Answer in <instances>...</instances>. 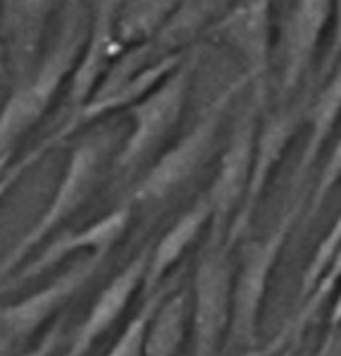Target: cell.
Returning <instances> with one entry per match:
<instances>
[{
    "mask_svg": "<svg viewBox=\"0 0 341 356\" xmlns=\"http://www.w3.org/2000/svg\"><path fill=\"white\" fill-rule=\"evenodd\" d=\"M177 287H179V273L174 275V280H165L156 292L144 297V304H141L139 311L129 318V323L124 325V330L119 332L117 342L108 349L106 356H144L148 325H151L160 301L167 297L169 292H174Z\"/></svg>",
    "mask_w": 341,
    "mask_h": 356,
    "instance_id": "20",
    "label": "cell"
},
{
    "mask_svg": "<svg viewBox=\"0 0 341 356\" xmlns=\"http://www.w3.org/2000/svg\"><path fill=\"white\" fill-rule=\"evenodd\" d=\"M341 60V0H334V15H332V38H329L327 56L322 63V74L332 72Z\"/></svg>",
    "mask_w": 341,
    "mask_h": 356,
    "instance_id": "23",
    "label": "cell"
},
{
    "mask_svg": "<svg viewBox=\"0 0 341 356\" xmlns=\"http://www.w3.org/2000/svg\"><path fill=\"white\" fill-rule=\"evenodd\" d=\"M0 74H5V56H3V43H0Z\"/></svg>",
    "mask_w": 341,
    "mask_h": 356,
    "instance_id": "28",
    "label": "cell"
},
{
    "mask_svg": "<svg viewBox=\"0 0 341 356\" xmlns=\"http://www.w3.org/2000/svg\"><path fill=\"white\" fill-rule=\"evenodd\" d=\"M339 120H341V60L337 63V67L332 70L329 81L320 89V94L315 96V101L308 106V115H306L308 139L303 153H301L299 163H296L294 177H291L294 189H299L303 184L308 172L317 163V158L322 156L324 146H327L332 131L337 129Z\"/></svg>",
    "mask_w": 341,
    "mask_h": 356,
    "instance_id": "17",
    "label": "cell"
},
{
    "mask_svg": "<svg viewBox=\"0 0 341 356\" xmlns=\"http://www.w3.org/2000/svg\"><path fill=\"white\" fill-rule=\"evenodd\" d=\"M339 246H341V213L337 216V220L332 222V227H329V232L322 237V242L317 244L315 254H313L310 263H308L306 270H303V275H301L299 301L303 299L313 287H315V282L320 280L322 273L327 270L329 261L334 259V254H337V251H339Z\"/></svg>",
    "mask_w": 341,
    "mask_h": 356,
    "instance_id": "21",
    "label": "cell"
},
{
    "mask_svg": "<svg viewBox=\"0 0 341 356\" xmlns=\"http://www.w3.org/2000/svg\"><path fill=\"white\" fill-rule=\"evenodd\" d=\"M198 67V53H189L179 67L158 81L146 96H141L134 106L126 108L131 120V129L122 141V146L113 156L115 175L129 177L139 170L153 153L165 146V141L177 131L189 101L191 81Z\"/></svg>",
    "mask_w": 341,
    "mask_h": 356,
    "instance_id": "4",
    "label": "cell"
},
{
    "mask_svg": "<svg viewBox=\"0 0 341 356\" xmlns=\"http://www.w3.org/2000/svg\"><path fill=\"white\" fill-rule=\"evenodd\" d=\"M108 256L110 254L106 251H93L84 261L67 268L63 275H58L43 289L0 309V332L17 344L31 339L48 321L55 318V314L65 304L72 301L74 294H79L101 273Z\"/></svg>",
    "mask_w": 341,
    "mask_h": 356,
    "instance_id": "9",
    "label": "cell"
},
{
    "mask_svg": "<svg viewBox=\"0 0 341 356\" xmlns=\"http://www.w3.org/2000/svg\"><path fill=\"white\" fill-rule=\"evenodd\" d=\"M65 356H69V354H65Z\"/></svg>",
    "mask_w": 341,
    "mask_h": 356,
    "instance_id": "29",
    "label": "cell"
},
{
    "mask_svg": "<svg viewBox=\"0 0 341 356\" xmlns=\"http://www.w3.org/2000/svg\"><path fill=\"white\" fill-rule=\"evenodd\" d=\"M89 19L81 0H72L51 48L26 79L15 84L13 94L0 106V175L15 163L17 146L51 111L60 91H65L74 63L89 34Z\"/></svg>",
    "mask_w": 341,
    "mask_h": 356,
    "instance_id": "1",
    "label": "cell"
},
{
    "mask_svg": "<svg viewBox=\"0 0 341 356\" xmlns=\"http://www.w3.org/2000/svg\"><path fill=\"white\" fill-rule=\"evenodd\" d=\"M189 323V294L177 287L160 301L148 325L144 356H177L186 337Z\"/></svg>",
    "mask_w": 341,
    "mask_h": 356,
    "instance_id": "19",
    "label": "cell"
},
{
    "mask_svg": "<svg viewBox=\"0 0 341 356\" xmlns=\"http://www.w3.org/2000/svg\"><path fill=\"white\" fill-rule=\"evenodd\" d=\"M181 0H119L115 13V38L119 48L139 46L163 31Z\"/></svg>",
    "mask_w": 341,
    "mask_h": 356,
    "instance_id": "18",
    "label": "cell"
},
{
    "mask_svg": "<svg viewBox=\"0 0 341 356\" xmlns=\"http://www.w3.org/2000/svg\"><path fill=\"white\" fill-rule=\"evenodd\" d=\"M131 218H134V206L124 201L122 206L113 208L110 213L89 222L86 227L63 232L60 237L43 244L34 259L26 261L24 266H19V270L8 277L10 284L34 280V277L48 273L51 268L60 266L63 261H67L69 256L79 254V251H89V254H93V251H106V254H110L113 246L126 234V229L131 225Z\"/></svg>",
    "mask_w": 341,
    "mask_h": 356,
    "instance_id": "13",
    "label": "cell"
},
{
    "mask_svg": "<svg viewBox=\"0 0 341 356\" xmlns=\"http://www.w3.org/2000/svg\"><path fill=\"white\" fill-rule=\"evenodd\" d=\"M310 103L306 98H296V101L287 103V106L274 108L272 113L263 111L260 124H258L256 136V151H253V165L249 187H246L244 201H241L239 211L234 213L232 222H229L227 232H224V244L232 249L246 237V232L253 225L260 201L267 191V184L272 179L274 170L284 161V153L296 139V134L306 124V115Z\"/></svg>",
    "mask_w": 341,
    "mask_h": 356,
    "instance_id": "8",
    "label": "cell"
},
{
    "mask_svg": "<svg viewBox=\"0 0 341 356\" xmlns=\"http://www.w3.org/2000/svg\"><path fill=\"white\" fill-rule=\"evenodd\" d=\"M15 347H17V342H13V339L5 337L3 332H0V356H13Z\"/></svg>",
    "mask_w": 341,
    "mask_h": 356,
    "instance_id": "27",
    "label": "cell"
},
{
    "mask_svg": "<svg viewBox=\"0 0 341 356\" xmlns=\"http://www.w3.org/2000/svg\"><path fill=\"white\" fill-rule=\"evenodd\" d=\"M251 86V79L246 74L236 76L229 81L219 94L208 103V108L201 113L196 124L179 136L167 151L160 153L156 163L146 170L144 177L136 182L131 194L126 196V204L131 206H146V204H160L169 199L174 191H179L191 177L208 163L213 156L222 131L224 118H227L232 103L241 94H246Z\"/></svg>",
    "mask_w": 341,
    "mask_h": 356,
    "instance_id": "3",
    "label": "cell"
},
{
    "mask_svg": "<svg viewBox=\"0 0 341 356\" xmlns=\"http://www.w3.org/2000/svg\"><path fill=\"white\" fill-rule=\"evenodd\" d=\"M119 0H96L89 19V34L65 84V113L84 106L106 76L115 58L122 53L115 38V13Z\"/></svg>",
    "mask_w": 341,
    "mask_h": 356,
    "instance_id": "14",
    "label": "cell"
},
{
    "mask_svg": "<svg viewBox=\"0 0 341 356\" xmlns=\"http://www.w3.org/2000/svg\"><path fill=\"white\" fill-rule=\"evenodd\" d=\"M58 0H0V43L5 74L26 79L43 58L46 34Z\"/></svg>",
    "mask_w": 341,
    "mask_h": 356,
    "instance_id": "12",
    "label": "cell"
},
{
    "mask_svg": "<svg viewBox=\"0 0 341 356\" xmlns=\"http://www.w3.org/2000/svg\"><path fill=\"white\" fill-rule=\"evenodd\" d=\"M339 182H341V136L337 144L332 146V153H329L327 163H324L320 177H317V182H315V189H313L310 199H308V220H313V218L320 213L327 196L332 194V189L337 187Z\"/></svg>",
    "mask_w": 341,
    "mask_h": 356,
    "instance_id": "22",
    "label": "cell"
},
{
    "mask_svg": "<svg viewBox=\"0 0 341 356\" xmlns=\"http://www.w3.org/2000/svg\"><path fill=\"white\" fill-rule=\"evenodd\" d=\"M322 356H341V325L337 330H327L322 344H320Z\"/></svg>",
    "mask_w": 341,
    "mask_h": 356,
    "instance_id": "25",
    "label": "cell"
},
{
    "mask_svg": "<svg viewBox=\"0 0 341 356\" xmlns=\"http://www.w3.org/2000/svg\"><path fill=\"white\" fill-rule=\"evenodd\" d=\"M210 204H208L206 196H201L189 211L181 213L177 222L158 239V244L151 246V256H148V268L144 277V297L153 294L167 280V273L181 261V256L189 251V246L201 237L203 229L210 225Z\"/></svg>",
    "mask_w": 341,
    "mask_h": 356,
    "instance_id": "16",
    "label": "cell"
},
{
    "mask_svg": "<svg viewBox=\"0 0 341 356\" xmlns=\"http://www.w3.org/2000/svg\"><path fill=\"white\" fill-rule=\"evenodd\" d=\"M232 249L224 244V234L208 232L194 270V306H191V337L194 356H219L232 318L234 270Z\"/></svg>",
    "mask_w": 341,
    "mask_h": 356,
    "instance_id": "6",
    "label": "cell"
},
{
    "mask_svg": "<svg viewBox=\"0 0 341 356\" xmlns=\"http://www.w3.org/2000/svg\"><path fill=\"white\" fill-rule=\"evenodd\" d=\"M63 339H65V318L60 323H55L51 330L41 337V342H38L34 349H29L26 354H22V356H53L55 352H58V347H60V342H63Z\"/></svg>",
    "mask_w": 341,
    "mask_h": 356,
    "instance_id": "24",
    "label": "cell"
},
{
    "mask_svg": "<svg viewBox=\"0 0 341 356\" xmlns=\"http://www.w3.org/2000/svg\"><path fill=\"white\" fill-rule=\"evenodd\" d=\"M265 101L267 84L249 86V101H246L244 111L236 118L232 136H229L227 146H224L222 156H219L215 177H213L210 187L203 194L213 211L210 225H208L213 232H227L234 213L239 211L241 201H244L251 177L253 151H256L258 124H260L263 111H265Z\"/></svg>",
    "mask_w": 341,
    "mask_h": 356,
    "instance_id": "7",
    "label": "cell"
},
{
    "mask_svg": "<svg viewBox=\"0 0 341 356\" xmlns=\"http://www.w3.org/2000/svg\"><path fill=\"white\" fill-rule=\"evenodd\" d=\"M115 156V134L113 131H96L86 136L81 144H76L69 153L67 168L63 179L58 182L53 199L48 201L46 211L36 218V222L15 242L13 249L0 259V280L13 275L15 268L22 266V261L46 242L48 237L65 225L79 208L86 206V201L96 194L106 177L110 163Z\"/></svg>",
    "mask_w": 341,
    "mask_h": 356,
    "instance_id": "2",
    "label": "cell"
},
{
    "mask_svg": "<svg viewBox=\"0 0 341 356\" xmlns=\"http://www.w3.org/2000/svg\"><path fill=\"white\" fill-rule=\"evenodd\" d=\"M308 196H299L291 201L282 218L277 220L263 239L249 242L241 251L239 273L234 277L232 287V318H229V335L236 344L253 352L260 347V316L263 304L267 297L269 277H272L277 261L287 246L296 222L301 220L306 211ZM244 352V354H246Z\"/></svg>",
    "mask_w": 341,
    "mask_h": 356,
    "instance_id": "5",
    "label": "cell"
},
{
    "mask_svg": "<svg viewBox=\"0 0 341 356\" xmlns=\"http://www.w3.org/2000/svg\"><path fill=\"white\" fill-rule=\"evenodd\" d=\"M206 34L241 60L251 86L267 84L272 60V0H239L217 22L206 26Z\"/></svg>",
    "mask_w": 341,
    "mask_h": 356,
    "instance_id": "11",
    "label": "cell"
},
{
    "mask_svg": "<svg viewBox=\"0 0 341 356\" xmlns=\"http://www.w3.org/2000/svg\"><path fill=\"white\" fill-rule=\"evenodd\" d=\"M148 256H151V246H144V249L103 287V292L96 297L89 314H86V318L81 321L76 335L72 337V342H69V349H67L69 356H89L93 344L119 321V316L126 311L129 301L134 299V294L139 292V289H144Z\"/></svg>",
    "mask_w": 341,
    "mask_h": 356,
    "instance_id": "15",
    "label": "cell"
},
{
    "mask_svg": "<svg viewBox=\"0 0 341 356\" xmlns=\"http://www.w3.org/2000/svg\"><path fill=\"white\" fill-rule=\"evenodd\" d=\"M327 330H337V327L341 325V289L337 294V301L332 304V311H329V318H327Z\"/></svg>",
    "mask_w": 341,
    "mask_h": 356,
    "instance_id": "26",
    "label": "cell"
},
{
    "mask_svg": "<svg viewBox=\"0 0 341 356\" xmlns=\"http://www.w3.org/2000/svg\"><path fill=\"white\" fill-rule=\"evenodd\" d=\"M334 0H296L279 29V96L294 94L313 72L324 34L332 26Z\"/></svg>",
    "mask_w": 341,
    "mask_h": 356,
    "instance_id": "10",
    "label": "cell"
}]
</instances>
